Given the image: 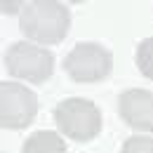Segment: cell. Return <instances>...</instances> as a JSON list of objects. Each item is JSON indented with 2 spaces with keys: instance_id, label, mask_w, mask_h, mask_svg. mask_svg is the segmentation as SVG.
I'll list each match as a JSON object with an SVG mask.
<instances>
[{
  "instance_id": "obj_1",
  "label": "cell",
  "mask_w": 153,
  "mask_h": 153,
  "mask_svg": "<svg viewBox=\"0 0 153 153\" xmlns=\"http://www.w3.org/2000/svg\"><path fill=\"white\" fill-rule=\"evenodd\" d=\"M19 28L36 45H57L71 28V12L57 0H36L19 14Z\"/></svg>"
},
{
  "instance_id": "obj_2",
  "label": "cell",
  "mask_w": 153,
  "mask_h": 153,
  "mask_svg": "<svg viewBox=\"0 0 153 153\" xmlns=\"http://www.w3.org/2000/svg\"><path fill=\"white\" fill-rule=\"evenodd\" d=\"M54 123L59 132L73 141H92L101 132V111L94 101L71 97L54 106Z\"/></svg>"
},
{
  "instance_id": "obj_3",
  "label": "cell",
  "mask_w": 153,
  "mask_h": 153,
  "mask_svg": "<svg viewBox=\"0 0 153 153\" xmlns=\"http://www.w3.org/2000/svg\"><path fill=\"white\" fill-rule=\"evenodd\" d=\"M5 66H7V73L12 78L42 85L54 73V57L42 45H36V42H14L5 52Z\"/></svg>"
},
{
  "instance_id": "obj_4",
  "label": "cell",
  "mask_w": 153,
  "mask_h": 153,
  "mask_svg": "<svg viewBox=\"0 0 153 153\" xmlns=\"http://www.w3.org/2000/svg\"><path fill=\"white\" fill-rule=\"evenodd\" d=\"M113 54L97 42H78L64 59V71L76 82H97L111 76Z\"/></svg>"
},
{
  "instance_id": "obj_5",
  "label": "cell",
  "mask_w": 153,
  "mask_h": 153,
  "mask_svg": "<svg viewBox=\"0 0 153 153\" xmlns=\"http://www.w3.org/2000/svg\"><path fill=\"white\" fill-rule=\"evenodd\" d=\"M38 113V97L26 85L2 80L0 85V125L2 130H24Z\"/></svg>"
},
{
  "instance_id": "obj_6",
  "label": "cell",
  "mask_w": 153,
  "mask_h": 153,
  "mask_svg": "<svg viewBox=\"0 0 153 153\" xmlns=\"http://www.w3.org/2000/svg\"><path fill=\"white\" fill-rule=\"evenodd\" d=\"M120 118L137 132H153V92L134 87L118 99Z\"/></svg>"
},
{
  "instance_id": "obj_7",
  "label": "cell",
  "mask_w": 153,
  "mask_h": 153,
  "mask_svg": "<svg viewBox=\"0 0 153 153\" xmlns=\"http://www.w3.org/2000/svg\"><path fill=\"white\" fill-rule=\"evenodd\" d=\"M21 153H66V141L52 130H40L24 141Z\"/></svg>"
},
{
  "instance_id": "obj_8",
  "label": "cell",
  "mask_w": 153,
  "mask_h": 153,
  "mask_svg": "<svg viewBox=\"0 0 153 153\" xmlns=\"http://www.w3.org/2000/svg\"><path fill=\"white\" fill-rule=\"evenodd\" d=\"M137 66H139L144 78L153 80V36L139 42V47H137Z\"/></svg>"
},
{
  "instance_id": "obj_9",
  "label": "cell",
  "mask_w": 153,
  "mask_h": 153,
  "mask_svg": "<svg viewBox=\"0 0 153 153\" xmlns=\"http://www.w3.org/2000/svg\"><path fill=\"white\" fill-rule=\"evenodd\" d=\"M120 153H153V137L146 134H134L123 144Z\"/></svg>"
},
{
  "instance_id": "obj_10",
  "label": "cell",
  "mask_w": 153,
  "mask_h": 153,
  "mask_svg": "<svg viewBox=\"0 0 153 153\" xmlns=\"http://www.w3.org/2000/svg\"><path fill=\"white\" fill-rule=\"evenodd\" d=\"M2 12H5V14L24 12V2H2Z\"/></svg>"
}]
</instances>
